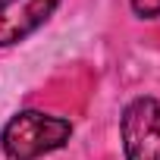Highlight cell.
I'll return each instance as SVG.
<instances>
[{"mask_svg":"<svg viewBox=\"0 0 160 160\" xmlns=\"http://www.w3.org/2000/svg\"><path fill=\"white\" fill-rule=\"evenodd\" d=\"M72 135V122L63 116H50L41 110H22L16 113L3 132H0V148L10 160H38L57 148H63Z\"/></svg>","mask_w":160,"mask_h":160,"instance_id":"cell-1","label":"cell"},{"mask_svg":"<svg viewBox=\"0 0 160 160\" xmlns=\"http://www.w3.org/2000/svg\"><path fill=\"white\" fill-rule=\"evenodd\" d=\"M126 160H160V101L135 98L119 119Z\"/></svg>","mask_w":160,"mask_h":160,"instance_id":"cell-2","label":"cell"},{"mask_svg":"<svg viewBox=\"0 0 160 160\" xmlns=\"http://www.w3.org/2000/svg\"><path fill=\"white\" fill-rule=\"evenodd\" d=\"M60 7V0H0V47L35 35Z\"/></svg>","mask_w":160,"mask_h":160,"instance_id":"cell-3","label":"cell"},{"mask_svg":"<svg viewBox=\"0 0 160 160\" xmlns=\"http://www.w3.org/2000/svg\"><path fill=\"white\" fill-rule=\"evenodd\" d=\"M129 3L141 19H157L160 16V0H129Z\"/></svg>","mask_w":160,"mask_h":160,"instance_id":"cell-4","label":"cell"}]
</instances>
